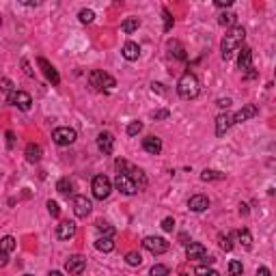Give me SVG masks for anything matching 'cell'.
<instances>
[{"mask_svg": "<svg viewBox=\"0 0 276 276\" xmlns=\"http://www.w3.org/2000/svg\"><path fill=\"white\" fill-rule=\"evenodd\" d=\"M37 65L41 67V72H43V75L48 78V82H52V86H58V84H61V75H58L56 67H54L50 61H46V58H37Z\"/></svg>", "mask_w": 276, "mask_h": 276, "instance_id": "obj_10", "label": "cell"}, {"mask_svg": "<svg viewBox=\"0 0 276 276\" xmlns=\"http://www.w3.org/2000/svg\"><path fill=\"white\" fill-rule=\"evenodd\" d=\"M194 274H197V276H220L218 270H214L209 266H197V268H194Z\"/></svg>", "mask_w": 276, "mask_h": 276, "instance_id": "obj_30", "label": "cell"}, {"mask_svg": "<svg viewBox=\"0 0 276 276\" xmlns=\"http://www.w3.org/2000/svg\"><path fill=\"white\" fill-rule=\"evenodd\" d=\"M65 268H67V272L69 274H82L84 270H86V259L82 255H74V257H69L67 259V263H65Z\"/></svg>", "mask_w": 276, "mask_h": 276, "instance_id": "obj_13", "label": "cell"}, {"mask_svg": "<svg viewBox=\"0 0 276 276\" xmlns=\"http://www.w3.org/2000/svg\"><path fill=\"white\" fill-rule=\"evenodd\" d=\"M138 26H140L138 18H129V20H125V22L121 24V30L125 32V35H132L134 30H138Z\"/></svg>", "mask_w": 276, "mask_h": 276, "instance_id": "obj_28", "label": "cell"}, {"mask_svg": "<svg viewBox=\"0 0 276 276\" xmlns=\"http://www.w3.org/2000/svg\"><path fill=\"white\" fill-rule=\"evenodd\" d=\"M242 272H244L242 261H231L229 263V276H242Z\"/></svg>", "mask_w": 276, "mask_h": 276, "instance_id": "obj_35", "label": "cell"}, {"mask_svg": "<svg viewBox=\"0 0 276 276\" xmlns=\"http://www.w3.org/2000/svg\"><path fill=\"white\" fill-rule=\"evenodd\" d=\"M220 179H225V173H220V171H209V169H205L201 173V181H220Z\"/></svg>", "mask_w": 276, "mask_h": 276, "instance_id": "obj_26", "label": "cell"}, {"mask_svg": "<svg viewBox=\"0 0 276 276\" xmlns=\"http://www.w3.org/2000/svg\"><path fill=\"white\" fill-rule=\"evenodd\" d=\"M237 67H240L242 72L252 69V50H251V48H242L240 56H237Z\"/></svg>", "mask_w": 276, "mask_h": 276, "instance_id": "obj_20", "label": "cell"}, {"mask_svg": "<svg viewBox=\"0 0 276 276\" xmlns=\"http://www.w3.org/2000/svg\"><path fill=\"white\" fill-rule=\"evenodd\" d=\"M91 190H93V197L104 201V199L110 197L112 192V181L108 179L106 175H95L93 177V183H91Z\"/></svg>", "mask_w": 276, "mask_h": 276, "instance_id": "obj_5", "label": "cell"}, {"mask_svg": "<svg viewBox=\"0 0 276 276\" xmlns=\"http://www.w3.org/2000/svg\"><path fill=\"white\" fill-rule=\"evenodd\" d=\"M177 93L181 100H194L199 95V80L192 72H186L177 82Z\"/></svg>", "mask_w": 276, "mask_h": 276, "instance_id": "obj_2", "label": "cell"}, {"mask_svg": "<svg viewBox=\"0 0 276 276\" xmlns=\"http://www.w3.org/2000/svg\"><path fill=\"white\" fill-rule=\"evenodd\" d=\"M78 18H80V22H82V24H91V22L95 20V13L91 9H82L78 13Z\"/></svg>", "mask_w": 276, "mask_h": 276, "instance_id": "obj_34", "label": "cell"}, {"mask_svg": "<svg viewBox=\"0 0 276 276\" xmlns=\"http://www.w3.org/2000/svg\"><path fill=\"white\" fill-rule=\"evenodd\" d=\"M95 226H97V231H100V233H104V237H112V235H115V226H110L108 223H104V220H100Z\"/></svg>", "mask_w": 276, "mask_h": 276, "instance_id": "obj_33", "label": "cell"}, {"mask_svg": "<svg viewBox=\"0 0 276 276\" xmlns=\"http://www.w3.org/2000/svg\"><path fill=\"white\" fill-rule=\"evenodd\" d=\"M143 246L147 248L151 255H164V252L171 248V244L164 240V237H155V235L145 237V240H143Z\"/></svg>", "mask_w": 276, "mask_h": 276, "instance_id": "obj_7", "label": "cell"}, {"mask_svg": "<svg viewBox=\"0 0 276 276\" xmlns=\"http://www.w3.org/2000/svg\"><path fill=\"white\" fill-rule=\"evenodd\" d=\"M188 207H190V212H205V209L209 207V199L205 197V194H194V197L188 199Z\"/></svg>", "mask_w": 276, "mask_h": 276, "instance_id": "obj_16", "label": "cell"}, {"mask_svg": "<svg viewBox=\"0 0 276 276\" xmlns=\"http://www.w3.org/2000/svg\"><path fill=\"white\" fill-rule=\"evenodd\" d=\"M9 263V255L7 252H0V268H4Z\"/></svg>", "mask_w": 276, "mask_h": 276, "instance_id": "obj_47", "label": "cell"}, {"mask_svg": "<svg viewBox=\"0 0 276 276\" xmlns=\"http://www.w3.org/2000/svg\"><path fill=\"white\" fill-rule=\"evenodd\" d=\"M220 246H223L226 252H229L231 248H233V244H231V237L229 235H220Z\"/></svg>", "mask_w": 276, "mask_h": 276, "instance_id": "obj_41", "label": "cell"}, {"mask_svg": "<svg viewBox=\"0 0 276 276\" xmlns=\"http://www.w3.org/2000/svg\"><path fill=\"white\" fill-rule=\"evenodd\" d=\"M125 263H127V266H132V268H136V266L143 263V257H140V252L132 251V252H127V255H125Z\"/></svg>", "mask_w": 276, "mask_h": 276, "instance_id": "obj_31", "label": "cell"}, {"mask_svg": "<svg viewBox=\"0 0 276 276\" xmlns=\"http://www.w3.org/2000/svg\"><path fill=\"white\" fill-rule=\"evenodd\" d=\"M244 37H246V30L242 28V26H233V28H229V32L225 35L223 43H220V50H223V58L225 61H229L233 54L242 48V43H244Z\"/></svg>", "mask_w": 276, "mask_h": 276, "instance_id": "obj_1", "label": "cell"}, {"mask_svg": "<svg viewBox=\"0 0 276 276\" xmlns=\"http://www.w3.org/2000/svg\"><path fill=\"white\" fill-rule=\"evenodd\" d=\"M89 82L93 86L95 91H104V89H112V86H117V80L112 78L110 74L101 72V69H95V72L89 74Z\"/></svg>", "mask_w": 276, "mask_h": 276, "instance_id": "obj_4", "label": "cell"}, {"mask_svg": "<svg viewBox=\"0 0 276 276\" xmlns=\"http://www.w3.org/2000/svg\"><path fill=\"white\" fill-rule=\"evenodd\" d=\"M143 149L147 151V153H151V155H158L160 151H162V140L155 138V136L143 138Z\"/></svg>", "mask_w": 276, "mask_h": 276, "instance_id": "obj_22", "label": "cell"}, {"mask_svg": "<svg viewBox=\"0 0 276 276\" xmlns=\"http://www.w3.org/2000/svg\"><path fill=\"white\" fill-rule=\"evenodd\" d=\"M216 7L218 9H226V7H231V4H233V0H216Z\"/></svg>", "mask_w": 276, "mask_h": 276, "instance_id": "obj_45", "label": "cell"}, {"mask_svg": "<svg viewBox=\"0 0 276 276\" xmlns=\"http://www.w3.org/2000/svg\"><path fill=\"white\" fill-rule=\"evenodd\" d=\"M140 132H143V123H140V121H132L127 125V134H129V136H136V134H140Z\"/></svg>", "mask_w": 276, "mask_h": 276, "instance_id": "obj_38", "label": "cell"}, {"mask_svg": "<svg viewBox=\"0 0 276 276\" xmlns=\"http://www.w3.org/2000/svg\"><path fill=\"white\" fill-rule=\"evenodd\" d=\"M7 143H9V147H13V134L7 132Z\"/></svg>", "mask_w": 276, "mask_h": 276, "instance_id": "obj_50", "label": "cell"}, {"mask_svg": "<svg viewBox=\"0 0 276 276\" xmlns=\"http://www.w3.org/2000/svg\"><path fill=\"white\" fill-rule=\"evenodd\" d=\"M162 229H164V231H169V233H171V231L175 229V220H173L171 216H169V218H164V220H162Z\"/></svg>", "mask_w": 276, "mask_h": 276, "instance_id": "obj_40", "label": "cell"}, {"mask_svg": "<svg viewBox=\"0 0 276 276\" xmlns=\"http://www.w3.org/2000/svg\"><path fill=\"white\" fill-rule=\"evenodd\" d=\"M240 214H248V207H246V205H244V203H242V205H240Z\"/></svg>", "mask_w": 276, "mask_h": 276, "instance_id": "obj_52", "label": "cell"}, {"mask_svg": "<svg viewBox=\"0 0 276 276\" xmlns=\"http://www.w3.org/2000/svg\"><path fill=\"white\" fill-rule=\"evenodd\" d=\"M235 22H237V15L233 13V11H226V13H223L218 18V24L220 26H229V28H233Z\"/></svg>", "mask_w": 276, "mask_h": 276, "instance_id": "obj_25", "label": "cell"}, {"mask_svg": "<svg viewBox=\"0 0 276 276\" xmlns=\"http://www.w3.org/2000/svg\"><path fill=\"white\" fill-rule=\"evenodd\" d=\"M75 229H78V226H75L74 220H63L56 229V237L58 240H72L75 235Z\"/></svg>", "mask_w": 276, "mask_h": 276, "instance_id": "obj_15", "label": "cell"}, {"mask_svg": "<svg viewBox=\"0 0 276 276\" xmlns=\"http://www.w3.org/2000/svg\"><path fill=\"white\" fill-rule=\"evenodd\" d=\"M15 251V237H11V235H4L2 240H0V252H13Z\"/></svg>", "mask_w": 276, "mask_h": 276, "instance_id": "obj_27", "label": "cell"}, {"mask_svg": "<svg viewBox=\"0 0 276 276\" xmlns=\"http://www.w3.org/2000/svg\"><path fill=\"white\" fill-rule=\"evenodd\" d=\"M231 104H233V101H231L229 97H225V100H223V97H220V100L216 101V106H218V108H223V110H226V108H231Z\"/></svg>", "mask_w": 276, "mask_h": 276, "instance_id": "obj_42", "label": "cell"}, {"mask_svg": "<svg viewBox=\"0 0 276 276\" xmlns=\"http://www.w3.org/2000/svg\"><path fill=\"white\" fill-rule=\"evenodd\" d=\"M74 214L78 216V218H86V216L91 214V201L82 194H78V197H74Z\"/></svg>", "mask_w": 276, "mask_h": 276, "instance_id": "obj_11", "label": "cell"}, {"mask_svg": "<svg viewBox=\"0 0 276 276\" xmlns=\"http://www.w3.org/2000/svg\"><path fill=\"white\" fill-rule=\"evenodd\" d=\"M115 166H117V173H125V175L132 177V179L138 183L140 190H143V188L147 186V177H145V173L140 171V169H136L134 164H129L127 160H117V164H115Z\"/></svg>", "mask_w": 276, "mask_h": 276, "instance_id": "obj_3", "label": "cell"}, {"mask_svg": "<svg viewBox=\"0 0 276 276\" xmlns=\"http://www.w3.org/2000/svg\"><path fill=\"white\" fill-rule=\"evenodd\" d=\"M151 117H153V119H169V117H171V112H169V110H155Z\"/></svg>", "mask_w": 276, "mask_h": 276, "instance_id": "obj_44", "label": "cell"}, {"mask_svg": "<svg viewBox=\"0 0 276 276\" xmlns=\"http://www.w3.org/2000/svg\"><path fill=\"white\" fill-rule=\"evenodd\" d=\"M186 257L188 259H205L207 257V248L203 244H199V242H190V244H186Z\"/></svg>", "mask_w": 276, "mask_h": 276, "instance_id": "obj_18", "label": "cell"}, {"mask_svg": "<svg viewBox=\"0 0 276 276\" xmlns=\"http://www.w3.org/2000/svg\"><path fill=\"white\" fill-rule=\"evenodd\" d=\"M0 89H2V91H9V93H11V91H13V82H11V80H7V78H2V80H0Z\"/></svg>", "mask_w": 276, "mask_h": 276, "instance_id": "obj_43", "label": "cell"}, {"mask_svg": "<svg viewBox=\"0 0 276 276\" xmlns=\"http://www.w3.org/2000/svg\"><path fill=\"white\" fill-rule=\"evenodd\" d=\"M179 276H190V274H186V272H181V274H179Z\"/></svg>", "mask_w": 276, "mask_h": 276, "instance_id": "obj_55", "label": "cell"}, {"mask_svg": "<svg viewBox=\"0 0 276 276\" xmlns=\"http://www.w3.org/2000/svg\"><path fill=\"white\" fill-rule=\"evenodd\" d=\"M237 240L244 244V248L252 246V235H251V231H248V229H240V231H237Z\"/></svg>", "mask_w": 276, "mask_h": 276, "instance_id": "obj_29", "label": "cell"}, {"mask_svg": "<svg viewBox=\"0 0 276 276\" xmlns=\"http://www.w3.org/2000/svg\"><path fill=\"white\" fill-rule=\"evenodd\" d=\"M97 149L104 155H110L112 149H115V136H112L110 132H101L100 136H97Z\"/></svg>", "mask_w": 276, "mask_h": 276, "instance_id": "obj_12", "label": "cell"}, {"mask_svg": "<svg viewBox=\"0 0 276 276\" xmlns=\"http://www.w3.org/2000/svg\"><path fill=\"white\" fill-rule=\"evenodd\" d=\"M169 50H171V54L177 58V61H186V50H183V46L179 41H169Z\"/></svg>", "mask_w": 276, "mask_h": 276, "instance_id": "obj_24", "label": "cell"}, {"mask_svg": "<svg viewBox=\"0 0 276 276\" xmlns=\"http://www.w3.org/2000/svg\"><path fill=\"white\" fill-rule=\"evenodd\" d=\"M121 54H123V58L125 61H138V56H140V46L136 41H127L125 46L121 48Z\"/></svg>", "mask_w": 276, "mask_h": 276, "instance_id": "obj_19", "label": "cell"}, {"mask_svg": "<svg viewBox=\"0 0 276 276\" xmlns=\"http://www.w3.org/2000/svg\"><path fill=\"white\" fill-rule=\"evenodd\" d=\"M46 205H48V212H50L52 218H58V216H61V207H58L56 201H52V199H50V201H48Z\"/></svg>", "mask_w": 276, "mask_h": 276, "instance_id": "obj_37", "label": "cell"}, {"mask_svg": "<svg viewBox=\"0 0 276 276\" xmlns=\"http://www.w3.org/2000/svg\"><path fill=\"white\" fill-rule=\"evenodd\" d=\"M48 276H63V274L58 272V270H54V272H50V274H48Z\"/></svg>", "mask_w": 276, "mask_h": 276, "instance_id": "obj_54", "label": "cell"}, {"mask_svg": "<svg viewBox=\"0 0 276 276\" xmlns=\"http://www.w3.org/2000/svg\"><path fill=\"white\" fill-rule=\"evenodd\" d=\"M151 276H169V268L162 266V263H155L153 268H151Z\"/></svg>", "mask_w": 276, "mask_h": 276, "instance_id": "obj_36", "label": "cell"}, {"mask_svg": "<svg viewBox=\"0 0 276 276\" xmlns=\"http://www.w3.org/2000/svg\"><path fill=\"white\" fill-rule=\"evenodd\" d=\"M257 276H270V270L266 266H261V268L257 270Z\"/></svg>", "mask_w": 276, "mask_h": 276, "instance_id": "obj_48", "label": "cell"}, {"mask_svg": "<svg viewBox=\"0 0 276 276\" xmlns=\"http://www.w3.org/2000/svg\"><path fill=\"white\" fill-rule=\"evenodd\" d=\"M52 138L56 145H61V147H67V145H74L75 138H78V134H75V129L72 127H56L52 132Z\"/></svg>", "mask_w": 276, "mask_h": 276, "instance_id": "obj_8", "label": "cell"}, {"mask_svg": "<svg viewBox=\"0 0 276 276\" xmlns=\"http://www.w3.org/2000/svg\"><path fill=\"white\" fill-rule=\"evenodd\" d=\"M246 78H248V80H251V78H257V72H248Z\"/></svg>", "mask_w": 276, "mask_h": 276, "instance_id": "obj_53", "label": "cell"}, {"mask_svg": "<svg viewBox=\"0 0 276 276\" xmlns=\"http://www.w3.org/2000/svg\"><path fill=\"white\" fill-rule=\"evenodd\" d=\"M162 86H164V84H160V82L155 84V82H153V84H151V89H153V91H160V93H164V89H162Z\"/></svg>", "mask_w": 276, "mask_h": 276, "instance_id": "obj_49", "label": "cell"}, {"mask_svg": "<svg viewBox=\"0 0 276 276\" xmlns=\"http://www.w3.org/2000/svg\"><path fill=\"white\" fill-rule=\"evenodd\" d=\"M95 248L101 252H112L115 251V242H112V237H97Z\"/></svg>", "mask_w": 276, "mask_h": 276, "instance_id": "obj_23", "label": "cell"}, {"mask_svg": "<svg viewBox=\"0 0 276 276\" xmlns=\"http://www.w3.org/2000/svg\"><path fill=\"white\" fill-rule=\"evenodd\" d=\"M22 4H26V7H37V4H39V2H30V0H24V2H22Z\"/></svg>", "mask_w": 276, "mask_h": 276, "instance_id": "obj_51", "label": "cell"}, {"mask_svg": "<svg viewBox=\"0 0 276 276\" xmlns=\"http://www.w3.org/2000/svg\"><path fill=\"white\" fill-rule=\"evenodd\" d=\"M24 155H26V160H28L30 164H37V162L41 160V155H43V149H41V145L28 143V145H26V151H24Z\"/></svg>", "mask_w": 276, "mask_h": 276, "instance_id": "obj_21", "label": "cell"}, {"mask_svg": "<svg viewBox=\"0 0 276 276\" xmlns=\"http://www.w3.org/2000/svg\"><path fill=\"white\" fill-rule=\"evenodd\" d=\"M115 186H117V190H119V192L127 194V197H132V194H136V192L140 190L138 183L134 181L129 175H125V173H117V177H115Z\"/></svg>", "mask_w": 276, "mask_h": 276, "instance_id": "obj_6", "label": "cell"}, {"mask_svg": "<svg viewBox=\"0 0 276 276\" xmlns=\"http://www.w3.org/2000/svg\"><path fill=\"white\" fill-rule=\"evenodd\" d=\"M162 15H164V32H171V28H173L171 11H169V9H164V11H162Z\"/></svg>", "mask_w": 276, "mask_h": 276, "instance_id": "obj_39", "label": "cell"}, {"mask_svg": "<svg viewBox=\"0 0 276 276\" xmlns=\"http://www.w3.org/2000/svg\"><path fill=\"white\" fill-rule=\"evenodd\" d=\"M0 26H2V18H0Z\"/></svg>", "mask_w": 276, "mask_h": 276, "instance_id": "obj_56", "label": "cell"}, {"mask_svg": "<svg viewBox=\"0 0 276 276\" xmlns=\"http://www.w3.org/2000/svg\"><path fill=\"white\" fill-rule=\"evenodd\" d=\"M259 115V108L257 106H252V104H246L242 110H237L235 115H233V123H242V121H248V119H252V117H257Z\"/></svg>", "mask_w": 276, "mask_h": 276, "instance_id": "obj_17", "label": "cell"}, {"mask_svg": "<svg viewBox=\"0 0 276 276\" xmlns=\"http://www.w3.org/2000/svg\"><path fill=\"white\" fill-rule=\"evenodd\" d=\"M231 125H235V123H233V115H226V112L218 115V117H216V136H225V134L231 129Z\"/></svg>", "mask_w": 276, "mask_h": 276, "instance_id": "obj_14", "label": "cell"}, {"mask_svg": "<svg viewBox=\"0 0 276 276\" xmlns=\"http://www.w3.org/2000/svg\"><path fill=\"white\" fill-rule=\"evenodd\" d=\"M24 276H32V274H24Z\"/></svg>", "mask_w": 276, "mask_h": 276, "instance_id": "obj_57", "label": "cell"}, {"mask_svg": "<svg viewBox=\"0 0 276 276\" xmlns=\"http://www.w3.org/2000/svg\"><path fill=\"white\" fill-rule=\"evenodd\" d=\"M22 67H24V72H26V75H28V78H35V72L30 69L28 61H22Z\"/></svg>", "mask_w": 276, "mask_h": 276, "instance_id": "obj_46", "label": "cell"}, {"mask_svg": "<svg viewBox=\"0 0 276 276\" xmlns=\"http://www.w3.org/2000/svg\"><path fill=\"white\" fill-rule=\"evenodd\" d=\"M9 104L26 112V110H30L32 108V97L26 93V91H11L9 93Z\"/></svg>", "mask_w": 276, "mask_h": 276, "instance_id": "obj_9", "label": "cell"}, {"mask_svg": "<svg viewBox=\"0 0 276 276\" xmlns=\"http://www.w3.org/2000/svg\"><path fill=\"white\" fill-rule=\"evenodd\" d=\"M56 190L61 194H65V197H69V194H72V181H69L67 177H63V179L56 183Z\"/></svg>", "mask_w": 276, "mask_h": 276, "instance_id": "obj_32", "label": "cell"}]
</instances>
